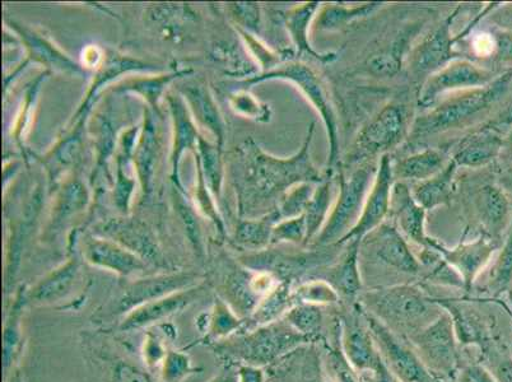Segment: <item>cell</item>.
<instances>
[{
  "instance_id": "obj_1",
  "label": "cell",
  "mask_w": 512,
  "mask_h": 382,
  "mask_svg": "<svg viewBox=\"0 0 512 382\" xmlns=\"http://www.w3.org/2000/svg\"><path fill=\"white\" fill-rule=\"evenodd\" d=\"M511 93L512 69L498 74L487 86L453 93L412 121L407 147H420L437 135L477 127L491 118L492 110L502 101L511 100Z\"/></svg>"
},
{
  "instance_id": "obj_2",
  "label": "cell",
  "mask_w": 512,
  "mask_h": 382,
  "mask_svg": "<svg viewBox=\"0 0 512 382\" xmlns=\"http://www.w3.org/2000/svg\"><path fill=\"white\" fill-rule=\"evenodd\" d=\"M363 310L404 339L421 332L444 312L436 301L416 284L377 288L360 296Z\"/></svg>"
},
{
  "instance_id": "obj_3",
  "label": "cell",
  "mask_w": 512,
  "mask_h": 382,
  "mask_svg": "<svg viewBox=\"0 0 512 382\" xmlns=\"http://www.w3.org/2000/svg\"><path fill=\"white\" fill-rule=\"evenodd\" d=\"M411 118L412 110L406 102H388L357 133L343 165L357 167L390 155V151L407 141Z\"/></svg>"
},
{
  "instance_id": "obj_4",
  "label": "cell",
  "mask_w": 512,
  "mask_h": 382,
  "mask_svg": "<svg viewBox=\"0 0 512 382\" xmlns=\"http://www.w3.org/2000/svg\"><path fill=\"white\" fill-rule=\"evenodd\" d=\"M379 167L371 161L355 167L349 176L338 172L339 194L323 230L310 246L338 245L355 227Z\"/></svg>"
},
{
  "instance_id": "obj_5",
  "label": "cell",
  "mask_w": 512,
  "mask_h": 382,
  "mask_svg": "<svg viewBox=\"0 0 512 382\" xmlns=\"http://www.w3.org/2000/svg\"><path fill=\"white\" fill-rule=\"evenodd\" d=\"M462 7L455 8V11L448 17H445L439 25L430 31V34L416 46H413L407 57V68L409 77L414 83L426 81L431 74L439 72L446 65L460 59L462 53L455 50V45L460 40L468 36L470 32L478 25L482 18L488 15V12L496 9L495 4H490L481 15H478L465 29L458 35L453 34V25L456 17L459 16ZM463 58V57H462Z\"/></svg>"
},
{
  "instance_id": "obj_6",
  "label": "cell",
  "mask_w": 512,
  "mask_h": 382,
  "mask_svg": "<svg viewBox=\"0 0 512 382\" xmlns=\"http://www.w3.org/2000/svg\"><path fill=\"white\" fill-rule=\"evenodd\" d=\"M512 128V99L504 109L497 110L490 119L483 121L463 137L454 139L446 146H440L449 153L458 167L482 169L491 165L501 156L507 133Z\"/></svg>"
},
{
  "instance_id": "obj_7",
  "label": "cell",
  "mask_w": 512,
  "mask_h": 382,
  "mask_svg": "<svg viewBox=\"0 0 512 382\" xmlns=\"http://www.w3.org/2000/svg\"><path fill=\"white\" fill-rule=\"evenodd\" d=\"M407 340L435 379H456L460 370L459 342L448 311Z\"/></svg>"
},
{
  "instance_id": "obj_8",
  "label": "cell",
  "mask_w": 512,
  "mask_h": 382,
  "mask_svg": "<svg viewBox=\"0 0 512 382\" xmlns=\"http://www.w3.org/2000/svg\"><path fill=\"white\" fill-rule=\"evenodd\" d=\"M273 76L290 79L291 82L295 83L320 114L324 127L327 129L329 142L327 171L325 172L334 174L335 167L339 163L338 118L323 78L310 65L301 62L288 63Z\"/></svg>"
},
{
  "instance_id": "obj_9",
  "label": "cell",
  "mask_w": 512,
  "mask_h": 382,
  "mask_svg": "<svg viewBox=\"0 0 512 382\" xmlns=\"http://www.w3.org/2000/svg\"><path fill=\"white\" fill-rule=\"evenodd\" d=\"M313 340L293 329L286 320L259 326L245 335L235 346V353L250 366H264L272 363L293 349L311 343Z\"/></svg>"
},
{
  "instance_id": "obj_10",
  "label": "cell",
  "mask_w": 512,
  "mask_h": 382,
  "mask_svg": "<svg viewBox=\"0 0 512 382\" xmlns=\"http://www.w3.org/2000/svg\"><path fill=\"white\" fill-rule=\"evenodd\" d=\"M363 312L381 358L400 382L439 381L428 372L407 339L399 337L370 312Z\"/></svg>"
},
{
  "instance_id": "obj_11",
  "label": "cell",
  "mask_w": 512,
  "mask_h": 382,
  "mask_svg": "<svg viewBox=\"0 0 512 382\" xmlns=\"http://www.w3.org/2000/svg\"><path fill=\"white\" fill-rule=\"evenodd\" d=\"M497 77L491 69L479 67L469 59L454 60L439 72L431 74L422 83L417 93V105L423 111L431 109L445 93H453L481 88Z\"/></svg>"
},
{
  "instance_id": "obj_12",
  "label": "cell",
  "mask_w": 512,
  "mask_h": 382,
  "mask_svg": "<svg viewBox=\"0 0 512 382\" xmlns=\"http://www.w3.org/2000/svg\"><path fill=\"white\" fill-rule=\"evenodd\" d=\"M339 344L357 375L371 374L385 366L360 304H356L352 311L344 315Z\"/></svg>"
},
{
  "instance_id": "obj_13",
  "label": "cell",
  "mask_w": 512,
  "mask_h": 382,
  "mask_svg": "<svg viewBox=\"0 0 512 382\" xmlns=\"http://www.w3.org/2000/svg\"><path fill=\"white\" fill-rule=\"evenodd\" d=\"M467 208L482 235L502 240L512 222L510 195L496 183L478 184L468 191Z\"/></svg>"
},
{
  "instance_id": "obj_14",
  "label": "cell",
  "mask_w": 512,
  "mask_h": 382,
  "mask_svg": "<svg viewBox=\"0 0 512 382\" xmlns=\"http://www.w3.org/2000/svg\"><path fill=\"white\" fill-rule=\"evenodd\" d=\"M394 183L393 158L392 155H385L379 160L374 183L367 194L360 218L338 245H346L352 240L362 241L363 237L388 220Z\"/></svg>"
},
{
  "instance_id": "obj_15",
  "label": "cell",
  "mask_w": 512,
  "mask_h": 382,
  "mask_svg": "<svg viewBox=\"0 0 512 382\" xmlns=\"http://www.w3.org/2000/svg\"><path fill=\"white\" fill-rule=\"evenodd\" d=\"M501 245L502 240L481 235L474 241H462L453 249L446 248L441 242L434 240L430 249L439 251L445 262L451 265L462 277L465 292L470 293L473 291L474 283H476L479 274L490 264L493 256L500 250Z\"/></svg>"
},
{
  "instance_id": "obj_16",
  "label": "cell",
  "mask_w": 512,
  "mask_h": 382,
  "mask_svg": "<svg viewBox=\"0 0 512 382\" xmlns=\"http://www.w3.org/2000/svg\"><path fill=\"white\" fill-rule=\"evenodd\" d=\"M361 246H370L372 254L381 264L399 273L418 276L422 272L420 259L412 253L406 237L400 234L392 221H385L363 237Z\"/></svg>"
},
{
  "instance_id": "obj_17",
  "label": "cell",
  "mask_w": 512,
  "mask_h": 382,
  "mask_svg": "<svg viewBox=\"0 0 512 382\" xmlns=\"http://www.w3.org/2000/svg\"><path fill=\"white\" fill-rule=\"evenodd\" d=\"M426 212L413 198L409 185L395 181L388 220H392L407 240L423 249H430L435 239L426 234Z\"/></svg>"
},
{
  "instance_id": "obj_18",
  "label": "cell",
  "mask_w": 512,
  "mask_h": 382,
  "mask_svg": "<svg viewBox=\"0 0 512 382\" xmlns=\"http://www.w3.org/2000/svg\"><path fill=\"white\" fill-rule=\"evenodd\" d=\"M361 242L352 240L344 245L339 258L329 265L324 281L337 291L339 297L355 301L361 296L362 278L360 270Z\"/></svg>"
},
{
  "instance_id": "obj_19",
  "label": "cell",
  "mask_w": 512,
  "mask_h": 382,
  "mask_svg": "<svg viewBox=\"0 0 512 382\" xmlns=\"http://www.w3.org/2000/svg\"><path fill=\"white\" fill-rule=\"evenodd\" d=\"M449 161V153L442 147H427L422 151H413L411 155L393 160L395 181L421 183L439 174Z\"/></svg>"
},
{
  "instance_id": "obj_20",
  "label": "cell",
  "mask_w": 512,
  "mask_h": 382,
  "mask_svg": "<svg viewBox=\"0 0 512 382\" xmlns=\"http://www.w3.org/2000/svg\"><path fill=\"white\" fill-rule=\"evenodd\" d=\"M453 319L456 338L462 346H478L486 348L488 330L482 316L467 302L455 300H436Z\"/></svg>"
},
{
  "instance_id": "obj_21",
  "label": "cell",
  "mask_w": 512,
  "mask_h": 382,
  "mask_svg": "<svg viewBox=\"0 0 512 382\" xmlns=\"http://www.w3.org/2000/svg\"><path fill=\"white\" fill-rule=\"evenodd\" d=\"M459 167L453 160L431 179L413 185L412 194L416 202L426 211L450 206L455 191V175Z\"/></svg>"
},
{
  "instance_id": "obj_22",
  "label": "cell",
  "mask_w": 512,
  "mask_h": 382,
  "mask_svg": "<svg viewBox=\"0 0 512 382\" xmlns=\"http://www.w3.org/2000/svg\"><path fill=\"white\" fill-rule=\"evenodd\" d=\"M413 29L403 31L392 44L377 50L363 63V71L376 79H392L397 77L404 67L409 40Z\"/></svg>"
},
{
  "instance_id": "obj_23",
  "label": "cell",
  "mask_w": 512,
  "mask_h": 382,
  "mask_svg": "<svg viewBox=\"0 0 512 382\" xmlns=\"http://www.w3.org/2000/svg\"><path fill=\"white\" fill-rule=\"evenodd\" d=\"M321 4L318 2H309L293 8L287 15V27L301 54L309 55L310 58L318 60L320 63H332L337 59L335 53L321 54L310 44L309 30L311 22L314 21L316 12L319 11Z\"/></svg>"
},
{
  "instance_id": "obj_24",
  "label": "cell",
  "mask_w": 512,
  "mask_h": 382,
  "mask_svg": "<svg viewBox=\"0 0 512 382\" xmlns=\"http://www.w3.org/2000/svg\"><path fill=\"white\" fill-rule=\"evenodd\" d=\"M189 301L190 297L188 295H172L161 298V300L148 302V304L130 311L121 328L134 330L155 324L157 321L169 318L175 312L183 309Z\"/></svg>"
},
{
  "instance_id": "obj_25",
  "label": "cell",
  "mask_w": 512,
  "mask_h": 382,
  "mask_svg": "<svg viewBox=\"0 0 512 382\" xmlns=\"http://www.w3.org/2000/svg\"><path fill=\"white\" fill-rule=\"evenodd\" d=\"M334 174L325 172L324 180L315 186L313 198L304 213L306 221L305 246L313 244L328 221L330 206H332V188Z\"/></svg>"
},
{
  "instance_id": "obj_26",
  "label": "cell",
  "mask_w": 512,
  "mask_h": 382,
  "mask_svg": "<svg viewBox=\"0 0 512 382\" xmlns=\"http://www.w3.org/2000/svg\"><path fill=\"white\" fill-rule=\"evenodd\" d=\"M381 3H366L357 7H346L343 4H325L319 9L315 26L319 31H339L351 25V23L362 20L372 15Z\"/></svg>"
},
{
  "instance_id": "obj_27",
  "label": "cell",
  "mask_w": 512,
  "mask_h": 382,
  "mask_svg": "<svg viewBox=\"0 0 512 382\" xmlns=\"http://www.w3.org/2000/svg\"><path fill=\"white\" fill-rule=\"evenodd\" d=\"M484 290L492 298L509 295L512 291V222L505 240L492 262L486 283H484Z\"/></svg>"
},
{
  "instance_id": "obj_28",
  "label": "cell",
  "mask_w": 512,
  "mask_h": 382,
  "mask_svg": "<svg viewBox=\"0 0 512 382\" xmlns=\"http://www.w3.org/2000/svg\"><path fill=\"white\" fill-rule=\"evenodd\" d=\"M185 284L184 279L179 278H166L157 279V281L146 282L137 284L132 290H129L127 295H124L119 302V312H129L137 309V307L148 302L161 300L165 296H170V293L178 288L183 287Z\"/></svg>"
},
{
  "instance_id": "obj_29",
  "label": "cell",
  "mask_w": 512,
  "mask_h": 382,
  "mask_svg": "<svg viewBox=\"0 0 512 382\" xmlns=\"http://www.w3.org/2000/svg\"><path fill=\"white\" fill-rule=\"evenodd\" d=\"M291 295L290 283L283 282L265 296L258 309L250 316L254 328L274 323L279 316L286 314L292 306Z\"/></svg>"
},
{
  "instance_id": "obj_30",
  "label": "cell",
  "mask_w": 512,
  "mask_h": 382,
  "mask_svg": "<svg viewBox=\"0 0 512 382\" xmlns=\"http://www.w3.org/2000/svg\"><path fill=\"white\" fill-rule=\"evenodd\" d=\"M324 306L296 304L285 314V320L297 332L315 342L320 337L324 326Z\"/></svg>"
},
{
  "instance_id": "obj_31",
  "label": "cell",
  "mask_w": 512,
  "mask_h": 382,
  "mask_svg": "<svg viewBox=\"0 0 512 382\" xmlns=\"http://www.w3.org/2000/svg\"><path fill=\"white\" fill-rule=\"evenodd\" d=\"M292 306L296 304H310L330 306L341 301L337 291L324 279H313L302 283L291 295Z\"/></svg>"
},
{
  "instance_id": "obj_32",
  "label": "cell",
  "mask_w": 512,
  "mask_h": 382,
  "mask_svg": "<svg viewBox=\"0 0 512 382\" xmlns=\"http://www.w3.org/2000/svg\"><path fill=\"white\" fill-rule=\"evenodd\" d=\"M315 185L311 183H302L296 185L290 194H287L283 200L281 213L283 217L296 218L305 213L311 198H313Z\"/></svg>"
},
{
  "instance_id": "obj_33",
  "label": "cell",
  "mask_w": 512,
  "mask_h": 382,
  "mask_svg": "<svg viewBox=\"0 0 512 382\" xmlns=\"http://www.w3.org/2000/svg\"><path fill=\"white\" fill-rule=\"evenodd\" d=\"M306 221L302 214L300 217L291 218L274 230V239L277 241H288L296 245H305Z\"/></svg>"
},
{
  "instance_id": "obj_34",
  "label": "cell",
  "mask_w": 512,
  "mask_h": 382,
  "mask_svg": "<svg viewBox=\"0 0 512 382\" xmlns=\"http://www.w3.org/2000/svg\"><path fill=\"white\" fill-rule=\"evenodd\" d=\"M93 259H95L97 263L110 265V267L123 273H128L130 270L137 267L134 259L129 258L128 255L120 254L115 250L106 249L105 251H97L96 254H93Z\"/></svg>"
},
{
  "instance_id": "obj_35",
  "label": "cell",
  "mask_w": 512,
  "mask_h": 382,
  "mask_svg": "<svg viewBox=\"0 0 512 382\" xmlns=\"http://www.w3.org/2000/svg\"><path fill=\"white\" fill-rule=\"evenodd\" d=\"M20 311H12L11 320L8 321L6 332H4V365L11 361L12 354L16 351L20 332H18V323H20Z\"/></svg>"
},
{
  "instance_id": "obj_36",
  "label": "cell",
  "mask_w": 512,
  "mask_h": 382,
  "mask_svg": "<svg viewBox=\"0 0 512 382\" xmlns=\"http://www.w3.org/2000/svg\"><path fill=\"white\" fill-rule=\"evenodd\" d=\"M189 370L188 358L180 353H170L165 357V379L170 382H175L186 375Z\"/></svg>"
},
{
  "instance_id": "obj_37",
  "label": "cell",
  "mask_w": 512,
  "mask_h": 382,
  "mask_svg": "<svg viewBox=\"0 0 512 382\" xmlns=\"http://www.w3.org/2000/svg\"><path fill=\"white\" fill-rule=\"evenodd\" d=\"M456 382H497L496 377L493 376L490 370L486 367L479 365V363H472L460 368L458 375H456Z\"/></svg>"
},
{
  "instance_id": "obj_38",
  "label": "cell",
  "mask_w": 512,
  "mask_h": 382,
  "mask_svg": "<svg viewBox=\"0 0 512 382\" xmlns=\"http://www.w3.org/2000/svg\"><path fill=\"white\" fill-rule=\"evenodd\" d=\"M496 53L495 57L498 62L512 63V34L511 32L497 31L495 34Z\"/></svg>"
},
{
  "instance_id": "obj_39",
  "label": "cell",
  "mask_w": 512,
  "mask_h": 382,
  "mask_svg": "<svg viewBox=\"0 0 512 382\" xmlns=\"http://www.w3.org/2000/svg\"><path fill=\"white\" fill-rule=\"evenodd\" d=\"M240 320L232 314V311L218 310L214 319L213 333L217 335L228 334L239 328Z\"/></svg>"
},
{
  "instance_id": "obj_40",
  "label": "cell",
  "mask_w": 512,
  "mask_h": 382,
  "mask_svg": "<svg viewBox=\"0 0 512 382\" xmlns=\"http://www.w3.org/2000/svg\"><path fill=\"white\" fill-rule=\"evenodd\" d=\"M474 53L479 58H492L496 53V40L493 34H479L472 40Z\"/></svg>"
},
{
  "instance_id": "obj_41",
  "label": "cell",
  "mask_w": 512,
  "mask_h": 382,
  "mask_svg": "<svg viewBox=\"0 0 512 382\" xmlns=\"http://www.w3.org/2000/svg\"><path fill=\"white\" fill-rule=\"evenodd\" d=\"M116 380L118 382H151L150 377L138 370L137 367L130 365H121L116 370Z\"/></svg>"
},
{
  "instance_id": "obj_42",
  "label": "cell",
  "mask_w": 512,
  "mask_h": 382,
  "mask_svg": "<svg viewBox=\"0 0 512 382\" xmlns=\"http://www.w3.org/2000/svg\"><path fill=\"white\" fill-rule=\"evenodd\" d=\"M361 382H400L386 365L379 371L371 372V374L358 375Z\"/></svg>"
},
{
  "instance_id": "obj_43",
  "label": "cell",
  "mask_w": 512,
  "mask_h": 382,
  "mask_svg": "<svg viewBox=\"0 0 512 382\" xmlns=\"http://www.w3.org/2000/svg\"><path fill=\"white\" fill-rule=\"evenodd\" d=\"M239 382H264V372L262 368L256 366H244L240 368Z\"/></svg>"
},
{
  "instance_id": "obj_44",
  "label": "cell",
  "mask_w": 512,
  "mask_h": 382,
  "mask_svg": "<svg viewBox=\"0 0 512 382\" xmlns=\"http://www.w3.org/2000/svg\"><path fill=\"white\" fill-rule=\"evenodd\" d=\"M492 374L497 382H512V360L498 362Z\"/></svg>"
},
{
  "instance_id": "obj_45",
  "label": "cell",
  "mask_w": 512,
  "mask_h": 382,
  "mask_svg": "<svg viewBox=\"0 0 512 382\" xmlns=\"http://www.w3.org/2000/svg\"><path fill=\"white\" fill-rule=\"evenodd\" d=\"M497 184L506 191L507 194L512 198V172L506 171L497 177Z\"/></svg>"
},
{
  "instance_id": "obj_46",
  "label": "cell",
  "mask_w": 512,
  "mask_h": 382,
  "mask_svg": "<svg viewBox=\"0 0 512 382\" xmlns=\"http://www.w3.org/2000/svg\"><path fill=\"white\" fill-rule=\"evenodd\" d=\"M505 155L507 160L512 163V128L510 132L507 133L504 143V148H502L501 156Z\"/></svg>"
},
{
  "instance_id": "obj_47",
  "label": "cell",
  "mask_w": 512,
  "mask_h": 382,
  "mask_svg": "<svg viewBox=\"0 0 512 382\" xmlns=\"http://www.w3.org/2000/svg\"><path fill=\"white\" fill-rule=\"evenodd\" d=\"M213 382H239V377L237 376H222L220 379L214 380Z\"/></svg>"
},
{
  "instance_id": "obj_48",
  "label": "cell",
  "mask_w": 512,
  "mask_h": 382,
  "mask_svg": "<svg viewBox=\"0 0 512 382\" xmlns=\"http://www.w3.org/2000/svg\"><path fill=\"white\" fill-rule=\"evenodd\" d=\"M307 382H327L324 379H321V377H313V379H310Z\"/></svg>"
},
{
  "instance_id": "obj_49",
  "label": "cell",
  "mask_w": 512,
  "mask_h": 382,
  "mask_svg": "<svg viewBox=\"0 0 512 382\" xmlns=\"http://www.w3.org/2000/svg\"><path fill=\"white\" fill-rule=\"evenodd\" d=\"M507 297H509V301L511 302L512 305V291L509 293V295H507Z\"/></svg>"
},
{
  "instance_id": "obj_50",
  "label": "cell",
  "mask_w": 512,
  "mask_h": 382,
  "mask_svg": "<svg viewBox=\"0 0 512 382\" xmlns=\"http://www.w3.org/2000/svg\"><path fill=\"white\" fill-rule=\"evenodd\" d=\"M437 382H451V381H441V380H439V381H437Z\"/></svg>"
}]
</instances>
